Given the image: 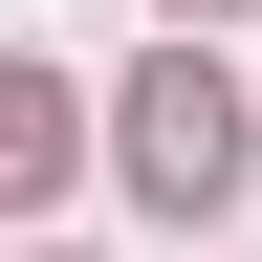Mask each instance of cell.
I'll return each instance as SVG.
<instances>
[{
  "label": "cell",
  "mask_w": 262,
  "mask_h": 262,
  "mask_svg": "<svg viewBox=\"0 0 262 262\" xmlns=\"http://www.w3.org/2000/svg\"><path fill=\"white\" fill-rule=\"evenodd\" d=\"M110 131H131V175L175 196V219H219V196H241V175H262V110H241V88H219V66H196V44H175V66H153V88H131V110H110Z\"/></svg>",
  "instance_id": "obj_1"
},
{
  "label": "cell",
  "mask_w": 262,
  "mask_h": 262,
  "mask_svg": "<svg viewBox=\"0 0 262 262\" xmlns=\"http://www.w3.org/2000/svg\"><path fill=\"white\" fill-rule=\"evenodd\" d=\"M66 153H88V110H66V66H0V175L44 196V175H66Z\"/></svg>",
  "instance_id": "obj_2"
},
{
  "label": "cell",
  "mask_w": 262,
  "mask_h": 262,
  "mask_svg": "<svg viewBox=\"0 0 262 262\" xmlns=\"http://www.w3.org/2000/svg\"><path fill=\"white\" fill-rule=\"evenodd\" d=\"M175 22H219V0H175Z\"/></svg>",
  "instance_id": "obj_3"
}]
</instances>
